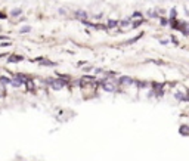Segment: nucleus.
<instances>
[{"label": "nucleus", "instance_id": "1", "mask_svg": "<svg viewBox=\"0 0 189 161\" xmlns=\"http://www.w3.org/2000/svg\"><path fill=\"white\" fill-rule=\"evenodd\" d=\"M50 83H52V87H53V89H56V90L62 89V87L65 86V83L62 81V80H50Z\"/></svg>", "mask_w": 189, "mask_h": 161}, {"label": "nucleus", "instance_id": "2", "mask_svg": "<svg viewBox=\"0 0 189 161\" xmlns=\"http://www.w3.org/2000/svg\"><path fill=\"white\" fill-rule=\"evenodd\" d=\"M120 83L124 84V86H132V84H134V80L130 78V77H127V76H124V77L120 78Z\"/></svg>", "mask_w": 189, "mask_h": 161}, {"label": "nucleus", "instance_id": "3", "mask_svg": "<svg viewBox=\"0 0 189 161\" xmlns=\"http://www.w3.org/2000/svg\"><path fill=\"white\" fill-rule=\"evenodd\" d=\"M75 16H77L78 19H83V21L87 19V14L84 10H77V12H75Z\"/></svg>", "mask_w": 189, "mask_h": 161}, {"label": "nucleus", "instance_id": "4", "mask_svg": "<svg viewBox=\"0 0 189 161\" xmlns=\"http://www.w3.org/2000/svg\"><path fill=\"white\" fill-rule=\"evenodd\" d=\"M102 86H104V89H105L106 92H114V90H115L114 84H111V83H104Z\"/></svg>", "mask_w": 189, "mask_h": 161}, {"label": "nucleus", "instance_id": "5", "mask_svg": "<svg viewBox=\"0 0 189 161\" xmlns=\"http://www.w3.org/2000/svg\"><path fill=\"white\" fill-rule=\"evenodd\" d=\"M174 98L177 99V101H186V96H185L183 93H180V92L176 93V95H174Z\"/></svg>", "mask_w": 189, "mask_h": 161}, {"label": "nucleus", "instance_id": "6", "mask_svg": "<svg viewBox=\"0 0 189 161\" xmlns=\"http://www.w3.org/2000/svg\"><path fill=\"white\" fill-rule=\"evenodd\" d=\"M180 133H185V136H189V127L188 126H182L180 127Z\"/></svg>", "mask_w": 189, "mask_h": 161}, {"label": "nucleus", "instance_id": "7", "mask_svg": "<svg viewBox=\"0 0 189 161\" xmlns=\"http://www.w3.org/2000/svg\"><path fill=\"white\" fill-rule=\"evenodd\" d=\"M115 25H117V21H112V19L108 21V28H114Z\"/></svg>", "mask_w": 189, "mask_h": 161}, {"label": "nucleus", "instance_id": "8", "mask_svg": "<svg viewBox=\"0 0 189 161\" xmlns=\"http://www.w3.org/2000/svg\"><path fill=\"white\" fill-rule=\"evenodd\" d=\"M15 61H21V56H10L9 62H15Z\"/></svg>", "mask_w": 189, "mask_h": 161}, {"label": "nucleus", "instance_id": "9", "mask_svg": "<svg viewBox=\"0 0 189 161\" xmlns=\"http://www.w3.org/2000/svg\"><path fill=\"white\" fill-rule=\"evenodd\" d=\"M0 81H2V84H8V83H10V80H9L8 77H0Z\"/></svg>", "mask_w": 189, "mask_h": 161}, {"label": "nucleus", "instance_id": "10", "mask_svg": "<svg viewBox=\"0 0 189 161\" xmlns=\"http://www.w3.org/2000/svg\"><path fill=\"white\" fill-rule=\"evenodd\" d=\"M30 30H31L30 27H22V28L19 30V33H22V34H24V33H30Z\"/></svg>", "mask_w": 189, "mask_h": 161}, {"label": "nucleus", "instance_id": "11", "mask_svg": "<svg viewBox=\"0 0 189 161\" xmlns=\"http://www.w3.org/2000/svg\"><path fill=\"white\" fill-rule=\"evenodd\" d=\"M19 14H21L19 9H14V10H12V15H14V16H16V15H19Z\"/></svg>", "mask_w": 189, "mask_h": 161}, {"label": "nucleus", "instance_id": "12", "mask_svg": "<svg viewBox=\"0 0 189 161\" xmlns=\"http://www.w3.org/2000/svg\"><path fill=\"white\" fill-rule=\"evenodd\" d=\"M127 24H129V19H123V21L120 22V25H121V27H126Z\"/></svg>", "mask_w": 189, "mask_h": 161}, {"label": "nucleus", "instance_id": "13", "mask_svg": "<svg viewBox=\"0 0 189 161\" xmlns=\"http://www.w3.org/2000/svg\"><path fill=\"white\" fill-rule=\"evenodd\" d=\"M148 15H151V18H157V15H155V12H154V10H149V12H148Z\"/></svg>", "mask_w": 189, "mask_h": 161}, {"label": "nucleus", "instance_id": "14", "mask_svg": "<svg viewBox=\"0 0 189 161\" xmlns=\"http://www.w3.org/2000/svg\"><path fill=\"white\" fill-rule=\"evenodd\" d=\"M142 15L139 14V12H136V14H133V18H141Z\"/></svg>", "mask_w": 189, "mask_h": 161}, {"label": "nucleus", "instance_id": "15", "mask_svg": "<svg viewBox=\"0 0 189 161\" xmlns=\"http://www.w3.org/2000/svg\"><path fill=\"white\" fill-rule=\"evenodd\" d=\"M3 18H5V16H3V15H2V14H0V19H3Z\"/></svg>", "mask_w": 189, "mask_h": 161}]
</instances>
